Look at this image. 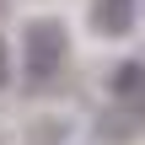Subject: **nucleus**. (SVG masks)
<instances>
[{
  "label": "nucleus",
  "mask_w": 145,
  "mask_h": 145,
  "mask_svg": "<svg viewBox=\"0 0 145 145\" xmlns=\"http://www.w3.org/2000/svg\"><path fill=\"white\" fill-rule=\"evenodd\" d=\"M11 81V48H5V38H0V86Z\"/></svg>",
  "instance_id": "39448f33"
},
{
  "label": "nucleus",
  "mask_w": 145,
  "mask_h": 145,
  "mask_svg": "<svg viewBox=\"0 0 145 145\" xmlns=\"http://www.w3.org/2000/svg\"><path fill=\"white\" fill-rule=\"evenodd\" d=\"M65 54H70V38H65V27H59L54 16L27 22V32H22V75H27L32 86L54 81L59 65H65Z\"/></svg>",
  "instance_id": "f257e3e1"
},
{
  "label": "nucleus",
  "mask_w": 145,
  "mask_h": 145,
  "mask_svg": "<svg viewBox=\"0 0 145 145\" xmlns=\"http://www.w3.org/2000/svg\"><path fill=\"white\" fill-rule=\"evenodd\" d=\"M140 22V0H91L86 5V27L97 38H129Z\"/></svg>",
  "instance_id": "7ed1b4c3"
},
{
  "label": "nucleus",
  "mask_w": 145,
  "mask_h": 145,
  "mask_svg": "<svg viewBox=\"0 0 145 145\" xmlns=\"http://www.w3.org/2000/svg\"><path fill=\"white\" fill-rule=\"evenodd\" d=\"M97 140H108V145H129V140H140L145 135V97H113L102 113H97Z\"/></svg>",
  "instance_id": "f03ea898"
},
{
  "label": "nucleus",
  "mask_w": 145,
  "mask_h": 145,
  "mask_svg": "<svg viewBox=\"0 0 145 145\" xmlns=\"http://www.w3.org/2000/svg\"><path fill=\"white\" fill-rule=\"evenodd\" d=\"M108 97H145V59H124L108 75Z\"/></svg>",
  "instance_id": "20e7f679"
}]
</instances>
